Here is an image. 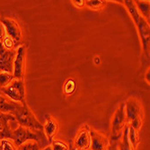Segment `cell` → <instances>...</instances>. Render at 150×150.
<instances>
[{"mask_svg":"<svg viewBox=\"0 0 150 150\" xmlns=\"http://www.w3.org/2000/svg\"><path fill=\"white\" fill-rule=\"evenodd\" d=\"M126 6L129 15L131 16L136 26H137L141 42L143 44V50L147 58H149V40H150V27L149 23L140 15V13L135 6L134 1L131 0H126L122 1Z\"/></svg>","mask_w":150,"mask_h":150,"instance_id":"6da1fadb","label":"cell"},{"mask_svg":"<svg viewBox=\"0 0 150 150\" xmlns=\"http://www.w3.org/2000/svg\"><path fill=\"white\" fill-rule=\"evenodd\" d=\"M12 115L15 117L19 126L34 131H42L43 129V125L36 118L35 114L32 112L26 103H20Z\"/></svg>","mask_w":150,"mask_h":150,"instance_id":"7a4b0ae2","label":"cell"},{"mask_svg":"<svg viewBox=\"0 0 150 150\" xmlns=\"http://www.w3.org/2000/svg\"><path fill=\"white\" fill-rule=\"evenodd\" d=\"M124 103L128 125L139 131L145 117L142 103L135 97H129Z\"/></svg>","mask_w":150,"mask_h":150,"instance_id":"3957f363","label":"cell"},{"mask_svg":"<svg viewBox=\"0 0 150 150\" xmlns=\"http://www.w3.org/2000/svg\"><path fill=\"white\" fill-rule=\"evenodd\" d=\"M127 126L128 121L125 113V103H121L112 117L111 127V141H119Z\"/></svg>","mask_w":150,"mask_h":150,"instance_id":"277c9868","label":"cell"},{"mask_svg":"<svg viewBox=\"0 0 150 150\" xmlns=\"http://www.w3.org/2000/svg\"><path fill=\"white\" fill-rule=\"evenodd\" d=\"M40 132L42 131H34L30 129L18 126L16 129H13L11 140H13V142L15 143L16 147H18L19 146L30 140L38 142L40 146H42V134H40Z\"/></svg>","mask_w":150,"mask_h":150,"instance_id":"5b68a950","label":"cell"},{"mask_svg":"<svg viewBox=\"0 0 150 150\" xmlns=\"http://www.w3.org/2000/svg\"><path fill=\"white\" fill-rule=\"evenodd\" d=\"M0 91L13 102L21 103H26L25 85L23 79H13L7 86L0 88Z\"/></svg>","mask_w":150,"mask_h":150,"instance_id":"8992f818","label":"cell"},{"mask_svg":"<svg viewBox=\"0 0 150 150\" xmlns=\"http://www.w3.org/2000/svg\"><path fill=\"white\" fill-rule=\"evenodd\" d=\"M91 128L85 124L82 126L76 132L73 141L74 150H88L91 145Z\"/></svg>","mask_w":150,"mask_h":150,"instance_id":"52a82bcc","label":"cell"},{"mask_svg":"<svg viewBox=\"0 0 150 150\" xmlns=\"http://www.w3.org/2000/svg\"><path fill=\"white\" fill-rule=\"evenodd\" d=\"M16 50H7L0 42V72L13 74Z\"/></svg>","mask_w":150,"mask_h":150,"instance_id":"ba28073f","label":"cell"},{"mask_svg":"<svg viewBox=\"0 0 150 150\" xmlns=\"http://www.w3.org/2000/svg\"><path fill=\"white\" fill-rule=\"evenodd\" d=\"M0 22L5 26L6 35L18 45L22 40V29L20 24L16 20L9 17H0Z\"/></svg>","mask_w":150,"mask_h":150,"instance_id":"9c48e42d","label":"cell"},{"mask_svg":"<svg viewBox=\"0 0 150 150\" xmlns=\"http://www.w3.org/2000/svg\"><path fill=\"white\" fill-rule=\"evenodd\" d=\"M25 56H26V47L20 46L16 49V54L15 61H13V75L15 79H23L25 72Z\"/></svg>","mask_w":150,"mask_h":150,"instance_id":"30bf717a","label":"cell"},{"mask_svg":"<svg viewBox=\"0 0 150 150\" xmlns=\"http://www.w3.org/2000/svg\"><path fill=\"white\" fill-rule=\"evenodd\" d=\"M12 121H16V119L10 113H4L0 112V135L1 139H12L13 129L12 124H10Z\"/></svg>","mask_w":150,"mask_h":150,"instance_id":"8fae6325","label":"cell"},{"mask_svg":"<svg viewBox=\"0 0 150 150\" xmlns=\"http://www.w3.org/2000/svg\"><path fill=\"white\" fill-rule=\"evenodd\" d=\"M91 145L90 150H108L110 146V140L107 136L95 129H90Z\"/></svg>","mask_w":150,"mask_h":150,"instance_id":"7c38bea8","label":"cell"},{"mask_svg":"<svg viewBox=\"0 0 150 150\" xmlns=\"http://www.w3.org/2000/svg\"><path fill=\"white\" fill-rule=\"evenodd\" d=\"M43 132L48 141L51 143L59 131V124L56 119H54L50 115H46V122L43 125Z\"/></svg>","mask_w":150,"mask_h":150,"instance_id":"4fadbf2b","label":"cell"},{"mask_svg":"<svg viewBox=\"0 0 150 150\" xmlns=\"http://www.w3.org/2000/svg\"><path fill=\"white\" fill-rule=\"evenodd\" d=\"M21 103L12 101L0 91V112L12 114Z\"/></svg>","mask_w":150,"mask_h":150,"instance_id":"5bb4252c","label":"cell"},{"mask_svg":"<svg viewBox=\"0 0 150 150\" xmlns=\"http://www.w3.org/2000/svg\"><path fill=\"white\" fill-rule=\"evenodd\" d=\"M118 149L119 150H137L129 142L128 138V126L125 128L123 134H122L121 138L119 141H117Z\"/></svg>","mask_w":150,"mask_h":150,"instance_id":"9a60e30c","label":"cell"},{"mask_svg":"<svg viewBox=\"0 0 150 150\" xmlns=\"http://www.w3.org/2000/svg\"><path fill=\"white\" fill-rule=\"evenodd\" d=\"M134 3L136 7H137V9L140 13V15L149 23V16H150L149 1H134Z\"/></svg>","mask_w":150,"mask_h":150,"instance_id":"2e32d148","label":"cell"},{"mask_svg":"<svg viewBox=\"0 0 150 150\" xmlns=\"http://www.w3.org/2000/svg\"><path fill=\"white\" fill-rule=\"evenodd\" d=\"M128 138L130 142V144L137 149L139 144V131L136 130L134 128L128 125Z\"/></svg>","mask_w":150,"mask_h":150,"instance_id":"e0dca14e","label":"cell"},{"mask_svg":"<svg viewBox=\"0 0 150 150\" xmlns=\"http://www.w3.org/2000/svg\"><path fill=\"white\" fill-rule=\"evenodd\" d=\"M15 79L13 74L6 72H0V88H4L7 86L11 82Z\"/></svg>","mask_w":150,"mask_h":150,"instance_id":"ac0fdd59","label":"cell"},{"mask_svg":"<svg viewBox=\"0 0 150 150\" xmlns=\"http://www.w3.org/2000/svg\"><path fill=\"white\" fill-rule=\"evenodd\" d=\"M16 150H42V146L36 141L30 140L19 146Z\"/></svg>","mask_w":150,"mask_h":150,"instance_id":"d6986e66","label":"cell"},{"mask_svg":"<svg viewBox=\"0 0 150 150\" xmlns=\"http://www.w3.org/2000/svg\"><path fill=\"white\" fill-rule=\"evenodd\" d=\"M85 4L86 6L93 10H99L105 6L106 1H103V0H87V1H85Z\"/></svg>","mask_w":150,"mask_h":150,"instance_id":"ffe728a7","label":"cell"},{"mask_svg":"<svg viewBox=\"0 0 150 150\" xmlns=\"http://www.w3.org/2000/svg\"><path fill=\"white\" fill-rule=\"evenodd\" d=\"M76 85L75 80L72 78H69V79H67L64 84V92L66 94L70 95L76 91Z\"/></svg>","mask_w":150,"mask_h":150,"instance_id":"44dd1931","label":"cell"},{"mask_svg":"<svg viewBox=\"0 0 150 150\" xmlns=\"http://www.w3.org/2000/svg\"><path fill=\"white\" fill-rule=\"evenodd\" d=\"M50 146L52 150H70V146L62 140L54 139Z\"/></svg>","mask_w":150,"mask_h":150,"instance_id":"7402d4cb","label":"cell"},{"mask_svg":"<svg viewBox=\"0 0 150 150\" xmlns=\"http://www.w3.org/2000/svg\"><path fill=\"white\" fill-rule=\"evenodd\" d=\"M17 147L11 139H3L0 141V150H16Z\"/></svg>","mask_w":150,"mask_h":150,"instance_id":"603a6c76","label":"cell"},{"mask_svg":"<svg viewBox=\"0 0 150 150\" xmlns=\"http://www.w3.org/2000/svg\"><path fill=\"white\" fill-rule=\"evenodd\" d=\"M2 43H3L4 47H5L6 49H7V50H15V49L17 47V45L16 44V42H13V40L10 37H8L7 35H6V38L3 40Z\"/></svg>","mask_w":150,"mask_h":150,"instance_id":"cb8c5ba5","label":"cell"},{"mask_svg":"<svg viewBox=\"0 0 150 150\" xmlns=\"http://www.w3.org/2000/svg\"><path fill=\"white\" fill-rule=\"evenodd\" d=\"M6 32L5 29V26L0 22V42H3V40L6 38Z\"/></svg>","mask_w":150,"mask_h":150,"instance_id":"d4e9b609","label":"cell"},{"mask_svg":"<svg viewBox=\"0 0 150 150\" xmlns=\"http://www.w3.org/2000/svg\"><path fill=\"white\" fill-rule=\"evenodd\" d=\"M108 150H119V149H118L117 141H111V142H110V146H109Z\"/></svg>","mask_w":150,"mask_h":150,"instance_id":"484cf974","label":"cell"},{"mask_svg":"<svg viewBox=\"0 0 150 150\" xmlns=\"http://www.w3.org/2000/svg\"><path fill=\"white\" fill-rule=\"evenodd\" d=\"M73 4L76 6V7H82L84 6L86 4H85V1L84 0H80V1H72Z\"/></svg>","mask_w":150,"mask_h":150,"instance_id":"4316f807","label":"cell"},{"mask_svg":"<svg viewBox=\"0 0 150 150\" xmlns=\"http://www.w3.org/2000/svg\"><path fill=\"white\" fill-rule=\"evenodd\" d=\"M146 82L149 84V69H148V71L146 72Z\"/></svg>","mask_w":150,"mask_h":150,"instance_id":"83f0119b","label":"cell"},{"mask_svg":"<svg viewBox=\"0 0 150 150\" xmlns=\"http://www.w3.org/2000/svg\"><path fill=\"white\" fill-rule=\"evenodd\" d=\"M42 150H52V148H51V146L50 145V146H46L44 148H42Z\"/></svg>","mask_w":150,"mask_h":150,"instance_id":"f1b7e54d","label":"cell"},{"mask_svg":"<svg viewBox=\"0 0 150 150\" xmlns=\"http://www.w3.org/2000/svg\"><path fill=\"white\" fill-rule=\"evenodd\" d=\"M2 140V139H1V135H0V141H1Z\"/></svg>","mask_w":150,"mask_h":150,"instance_id":"f546056e","label":"cell"},{"mask_svg":"<svg viewBox=\"0 0 150 150\" xmlns=\"http://www.w3.org/2000/svg\"><path fill=\"white\" fill-rule=\"evenodd\" d=\"M88 150H90V149H88Z\"/></svg>","mask_w":150,"mask_h":150,"instance_id":"4dcf8cb0","label":"cell"}]
</instances>
